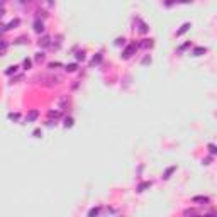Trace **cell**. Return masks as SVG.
Masks as SVG:
<instances>
[{
  "label": "cell",
  "instance_id": "obj_17",
  "mask_svg": "<svg viewBox=\"0 0 217 217\" xmlns=\"http://www.w3.org/2000/svg\"><path fill=\"white\" fill-rule=\"evenodd\" d=\"M99 212H100V209H97V207H95V209H90V212H88V216H90V217H94V216H97Z\"/></svg>",
  "mask_w": 217,
  "mask_h": 217
},
{
  "label": "cell",
  "instance_id": "obj_15",
  "mask_svg": "<svg viewBox=\"0 0 217 217\" xmlns=\"http://www.w3.org/2000/svg\"><path fill=\"white\" fill-rule=\"evenodd\" d=\"M73 126V119L71 117H66L65 119V127H71Z\"/></svg>",
  "mask_w": 217,
  "mask_h": 217
},
{
  "label": "cell",
  "instance_id": "obj_32",
  "mask_svg": "<svg viewBox=\"0 0 217 217\" xmlns=\"http://www.w3.org/2000/svg\"><path fill=\"white\" fill-rule=\"evenodd\" d=\"M7 2H9V0H0V7L4 5V4H7Z\"/></svg>",
  "mask_w": 217,
  "mask_h": 217
},
{
  "label": "cell",
  "instance_id": "obj_31",
  "mask_svg": "<svg viewBox=\"0 0 217 217\" xmlns=\"http://www.w3.org/2000/svg\"><path fill=\"white\" fill-rule=\"evenodd\" d=\"M4 14H5V10H4V9H2V7H0V19L4 17Z\"/></svg>",
  "mask_w": 217,
  "mask_h": 217
},
{
  "label": "cell",
  "instance_id": "obj_27",
  "mask_svg": "<svg viewBox=\"0 0 217 217\" xmlns=\"http://www.w3.org/2000/svg\"><path fill=\"white\" fill-rule=\"evenodd\" d=\"M9 117H10V119H14V121H15V119H19V114H9Z\"/></svg>",
  "mask_w": 217,
  "mask_h": 217
},
{
  "label": "cell",
  "instance_id": "obj_13",
  "mask_svg": "<svg viewBox=\"0 0 217 217\" xmlns=\"http://www.w3.org/2000/svg\"><path fill=\"white\" fill-rule=\"evenodd\" d=\"M44 59H46V56H44L42 53H37V54H36V61H37V63H42Z\"/></svg>",
  "mask_w": 217,
  "mask_h": 217
},
{
  "label": "cell",
  "instance_id": "obj_34",
  "mask_svg": "<svg viewBox=\"0 0 217 217\" xmlns=\"http://www.w3.org/2000/svg\"><path fill=\"white\" fill-rule=\"evenodd\" d=\"M180 2H183V4H187V2H190V0H180Z\"/></svg>",
  "mask_w": 217,
  "mask_h": 217
},
{
  "label": "cell",
  "instance_id": "obj_2",
  "mask_svg": "<svg viewBox=\"0 0 217 217\" xmlns=\"http://www.w3.org/2000/svg\"><path fill=\"white\" fill-rule=\"evenodd\" d=\"M37 117H39V112H37V110H31L29 114L26 115V122H34Z\"/></svg>",
  "mask_w": 217,
  "mask_h": 217
},
{
  "label": "cell",
  "instance_id": "obj_11",
  "mask_svg": "<svg viewBox=\"0 0 217 217\" xmlns=\"http://www.w3.org/2000/svg\"><path fill=\"white\" fill-rule=\"evenodd\" d=\"M137 22H139V31H141V32H148V26L144 22H142V20H139V19H137Z\"/></svg>",
  "mask_w": 217,
  "mask_h": 217
},
{
  "label": "cell",
  "instance_id": "obj_3",
  "mask_svg": "<svg viewBox=\"0 0 217 217\" xmlns=\"http://www.w3.org/2000/svg\"><path fill=\"white\" fill-rule=\"evenodd\" d=\"M34 31L37 32V34L44 32V24H42L41 20H36V22H34Z\"/></svg>",
  "mask_w": 217,
  "mask_h": 217
},
{
  "label": "cell",
  "instance_id": "obj_9",
  "mask_svg": "<svg viewBox=\"0 0 217 217\" xmlns=\"http://www.w3.org/2000/svg\"><path fill=\"white\" fill-rule=\"evenodd\" d=\"M205 51H207L205 47H195V49H194V56H200V54H204Z\"/></svg>",
  "mask_w": 217,
  "mask_h": 217
},
{
  "label": "cell",
  "instance_id": "obj_12",
  "mask_svg": "<svg viewBox=\"0 0 217 217\" xmlns=\"http://www.w3.org/2000/svg\"><path fill=\"white\" fill-rule=\"evenodd\" d=\"M100 61H102V54H97V56H94V59H92V65H99Z\"/></svg>",
  "mask_w": 217,
  "mask_h": 217
},
{
  "label": "cell",
  "instance_id": "obj_1",
  "mask_svg": "<svg viewBox=\"0 0 217 217\" xmlns=\"http://www.w3.org/2000/svg\"><path fill=\"white\" fill-rule=\"evenodd\" d=\"M136 49H137V46H136V44H131V46H127V47H126V49L122 51V58H124V59L131 58V56L136 53Z\"/></svg>",
  "mask_w": 217,
  "mask_h": 217
},
{
  "label": "cell",
  "instance_id": "obj_30",
  "mask_svg": "<svg viewBox=\"0 0 217 217\" xmlns=\"http://www.w3.org/2000/svg\"><path fill=\"white\" fill-rule=\"evenodd\" d=\"M31 2H34V0H20V4H31Z\"/></svg>",
  "mask_w": 217,
  "mask_h": 217
},
{
  "label": "cell",
  "instance_id": "obj_10",
  "mask_svg": "<svg viewBox=\"0 0 217 217\" xmlns=\"http://www.w3.org/2000/svg\"><path fill=\"white\" fill-rule=\"evenodd\" d=\"M175 170H176L175 166H171V168H168V170H166V173H164V175H163V178H164V180H168V178H170V175H171V173H173V171H175Z\"/></svg>",
  "mask_w": 217,
  "mask_h": 217
},
{
  "label": "cell",
  "instance_id": "obj_16",
  "mask_svg": "<svg viewBox=\"0 0 217 217\" xmlns=\"http://www.w3.org/2000/svg\"><path fill=\"white\" fill-rule=\"evenodd\" d=\"M66 104H68V99H66V97H61V99H59V107L63 109V107H65Z\"/></svg>",
  "mask_w": 217,
  "mask_h": 217
},
{
  "label": "cell",
  "instance_id": "obj_22",
  "mask_svg": "<svg viewBox=\"0 0 217 217\" xmlns=\"http://www.w3.org/2000/svg\"><path fill=\"white\" fill-rule=\"evenodd\" d=\"M76 59L78 61H83L85 59V53H76Z\"/></svg>",
  "mask_w": 217,
  "mask_h": 217
},
{
  "label": "cell",
  "instance_id": "obj_29",
  "mask_svg": "<svg viewBox=\"0 0 217 217\" xmlns=\"http://www.w3.org/2000/svg\"><path fill=\"white\" fill-rule=\"evenodd\" d=\"M149 61H151V58H149V56H146V58L142 59V63H144V65H146V63H149Z\"/></svg>",
  "mask_w": 217,
  "mask_h": 217
},
{
  "label": "cell",
  "instance_id": "obj_4",
  "mask_svg": "<svg viewBox=\"0 0 217 217\" xmlns=\"http://www.w3.org/2000/svg\"><path fill=\"white\" fill-rule=\"evenodd\" d=\"M39 46H42V47H47V46H51V37L49 36H44L41 41H39Z\"/></svg>",
  "mask_w": 217,
  "mask_h": 217
},
{
  "label": "cell",
  "instance_id": "obj_8",
  "mask_svg": "<svg viewBox=\"0 0 217 217\" xmlns=\"http://www.w3.org/2000/svg\"><path fill=\"white\" fill-rule=\"evenodd\" d=\"M149 185H151L149 182H142V183H139V185H137V192H144V190H146V188L149 187Z\"/></svg>",
  "mask_w": 217,
  "mask_h": 217
},
{
  "label": "cell",
  "instance_id": "obj_26",
  "mask_svg": "<svg viewBox=\"0 0 217 217\" xmlns=\"http://www.w3.org/2000/svg\"><path fill=\"white\" fill-rule=\"evenodd\" d=\"M32 134H34V137H41V129H36Z\"/></svg>",
  "mask_w": 217,
  "mask_h": 217
},
{
  "label": "cell",
  "instance_id": "obj_28",
  "mask_svg": "<svg viewBox=\"0 0 217 217\" xmlns=\"http://www.w3.org/2000/svg\"><path fill=\"white\" fill-rule=\"evenodd\" d=\"M210 161H212V158H205L204 159V164H210Z\"/></svg>",
  "mask_w": 217,
  "mask_h": 217
},
{
  "label": "cell",
  "instance_id": "obj_23",
  "mask_svg": "<svg viewBox=\"0 0 217 217\" xmlns=\"http://www.w3.org/2000/svg\"><path fill=\"white\" fill-rule=\"evenodd\" d=\"M209 151H210V154H216L217 149H216V146H214V144H209Z\"/></svg>",
  "mask_w": 217,
  "mask_h": 217
},
{
  "label": "cell",
  "instance_id": "obj_25",
  "mask_svg": "<svg viewBox=\"0 0 217 217\" xmlns=\"http://www.w3.org/2000/svg\"><path fill=\"white\" fill-rule=\"evenodd\" d=\"M124 41H126L124 37H119L117 41H115V46H121V44H124Z\"/></svg>",
  "mask_w": 217,
  "mask_h": 217
},
{
  "label": "cell",
  "instance_id": "obj_7",
  "mask_svg": "<svg viewBox=\"0 0 217 217\" xmlns=\"http://www.w3.org/2000/svg\"><path fill=\"white\" fill-rule=\"evenodd\" d=\"M190 27H192V24H183V26H182V27H180V31H178V32H176V36H182L183 34V32H187V31L188 29H190Z\"/></svg>",
  "mask_w": 217,
  "mask_h": 217
},
{
  "label": "cell",
  "instance_id": "obj_18",
  "mask_svg": "<svg viewBox=\"0 0 217 217\" xmlns=\"http://www.w3.org/2000/svg\"><path fill=\"white\" fill-rule=\"evenodd\" d=\"M15 71H17V66L14 65V66H10V68L5 71V73H7V75H12V73H15Z\"/></svg>",
  "mask_w": 217,
  "mask_h": 217
},
{
  "label": "cell",
  "instance_id": "obj_21",
  "mask_svg": "<svg viewBox=\"0 0 217 217\" xmlns=\"http://www.w3.org/2000/svg\"><path fill=\"white\" fill-rule=\"evenodd\" d=\"M49 117H59V112L58 110H49Z\"/></svg>",
  "mask_w": 217,
  "mask_h": 217
},
{
  "label": "cell",
  "instance_id": "obj_14",
  "mask_svg": "<svg viewBox=\"0 0 217 217\" xmlns=\"http://www.w3.org/2000/svg\"><path fill=\"white\" fill-rule=\"evenodd\" d=\"M151 46H153L151 39H144V42H141V47H151Z\"/></svg>",
  "mask_w": 217,
  "mask_h": 217
},
{
  "label": "cell",
  "instance_id": "obj_20",
  "mask_svg": "<svg viewBox=\"0 0 217 217\" xmlns=\"http://www.w3.org/2000/svg\"><path fill=\"white\" fill-rule=\"evenodd\" d=\"M31 65H32V63H31V59H24V68H26V70H29Z\"/></svg>",
  "mask_w": 217,
  "mask_h": 217
},
{
  "label": "cell",
  "instance_id": "obj_19",
  "mask_svg": "<svg viewBox=\"0 0 217 217\" xmlns=\"http://www.w3.org/2000/svg\"><path fill=\"white\" fill-rule=\"evenodd\" d=\"M65 70H66V71H70V73H71V71H76V65H75V63H73V65H68V66L65 68Z\"/></svg>",
  "mask_w": 217,
  "mask_h": 217
},
{
  "label": "cell",
  "instance_id": "obj_24",
  "mask_svg": "<svg viewBox=\"0 0 217 217\" xmlns=\"http://www.w3.org/2000/svg\"><path fill=\"white\" fill-rule=\"evenodd\" d=\"M17 42H19V44H24V42H29V39H27V37H19Z\"/></svg>",
  "mask_w": 217,
  "mask_h": 217
},
{
  "label": "cell",
  "instance_id": "obj_6",
  "mask_svg": "<svg viewBox=\"0 0 217 217\" xmlns=\"http://www.w3.org/2000/svg\"><path fill=\"white\" fill-rule=\"evenodd\" d=\"M19 24H20V20H19V19H14L12 22H9V24H7L5 27H7V31H9V29H15V27H17Z\"/></svg>",
  "mask_w": 217,
  "mask_h": 217
},
{
  "label": "cell",
  "instance_id": "obj_5",
  "mask_svg": "<svg viewBox=\"0 0 217 217\" xmlns=\"http://www.w3.org/2000/svg\"><path fill=\"white\" fill-rule=\"evenodd\" d=\"M192 200L195 204H209V197H194Z\"/></svg>",
  "mask_w": 217,
  "mask_h": 217
},
{
  "label": "cell",
  "instance_id": "obj_33",
  "mask_svg": "<svg viewBox=\"0 0 217 217\" xmlns=\"http://www.w3.org/2000/svg\"><path fill=\"white\" fill-rule=\"evenodd\" d=\"M47 4H49V5H53V4H54V0H47Z\"/></svg>",
  "mask_w": 217,
  "mask_h": 217
}]
</instances>
